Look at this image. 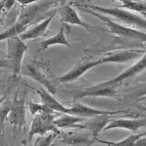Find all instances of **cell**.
<instances>
[{
    "label": "cell",
    "instance_id": "5",
    "mask_svg": "<svg viewBox=\"0 0 146 146\" xmlns=\"http://www.w3.org/2000/svg\"><path fill=\"white\" fill-rule=\"evenodd\" d=\"M84 6L102 14H106L113 17L117 20L122 21L130 26L138 27L144 31L145 30V17L140 16L125 9L119 7L115 8L106 7L94 5H84Z\"/></svg>",
    "mask_w": 146,
    "mask_h": 146
},
{
    "label": "cell",
    "instance_id": "27",
    "mask_svg": "<svg viewBox=\"0 0 146 146\" xmlns=\"http://www.w3.org/2000/svg\"><path fill=\"white\" fill-rule=\"evenodd\" d=\"M40 1H42V0H17V2L22 6H26Z\"/></svg>",
    "mask_w": 146,
    "mask_h": 146
},
{
    "label": "cell",
    "instance_id": "17",
    "mask_svg": "<svg viewBox=\"0 0 146 146\" xmlns=\"http://www.w3.org/2000/svg\"><path fill=\"white\" fill-rule=\"evenodd\" d=\"M69 114L80 117H91L102 114H109V115H116L119 113H124V111H106L102 110L96 108L88 107L82 104H76L72 107L69 108Z\"/></svg>",
    "mask_w": 146,
    "mask_h": 146
},
{
    "label": "cell",
    "instance_id": "9",
    "mask_svg": "<svg viewBox=\"0 0 146 146\" xmlns=\"http://www.w3.org/2000/svg\"><path fill=\"white\" fill-rule=\"evenodd\" d=\"M145 53L138 49H124L108 54L106 57L100 58L102 64L105 63H125L133 61L136 58H139Z\"/></svg>",
    "mask_w": 146,
    "mask_h": 146
},
{
    "label": "cell",
    "instance_id": "22",
    "mask_svg": "<svg viewBox=\"0 0 146 146\" xmlns=\"http://www.w3.org/2000/svg\"><path fill=\"white\" fill-rule=\"evenodd\" d=\"M145 135V132H143V133H136L134 135H131L129 136H127V138L123 139L120 141H118V142H111V141L100 139L98 138L96 139V141H98L99 143L110 145H134L135 142L137 140L141 138V137Z\"/></svg>",
    "mask_w": 146,
    "mask_h": 146
},
{
    "label": "cell",
    "instance_id": "15",
    "mask_svg": "<svg viewBox=\"0 0 146 146\" xmlns=\"http://www.w3.org/2000/svg\"><path fill=\"white\" fill-rule=\"evenodd\" d=\"M117 91L114 86H93L87 89L76 91L74 94V100H79L85 97H115Z\"/></svg>",
    "mask_w": 146,
    "mask_h": 146
},
{
    "label": "cell",
    "instance_id": "25",
    "mask_svg": "<svg viewBox=\"0 0 146 146\" xmlns=\"http://www.w3.org/2000/svg\"><path fill=\"white\" fill-rule=\"evenodd\" d=\"M58 135L57 133L52 132L49 135L44 136H40V137L38 138L36 140L35 145H51V143L53 142L56 136Z\"/></svg>",
    "mask_w": 146,
    "mask_h": 146
},
{
    "label": "cell",
    "instance_id": "8",
    "mask_svg": "<svg viewBox=\"0 0 146 146\" xmlns=\"http://www.w3.org/2000/svg\"><path fill=\"white\" fill-rule=\"evenodd\" d=\"M146 65V58L145 53L143 56L140 57L139 60L135 62L133 65L129 67L125 70L122 72L120 74H119L113 79L109 80L106 82L100 83L96 86H115L117 84L120 83L121 82L124 81L128 79L132 78L138 74H140L145 69Z\"/></svg>",
    "mask_w": 146,
    "mask_h": 146
},
{
    "label": "cell",
    "instance_id": "4",
    "mask_svg": "<svg viewBox=\"0 0 146 146\" xmlns=\"http://www.w3.org/2000/svg\"><path fill=\"white\" fill-rule=\"evenodd\" d=\"M79 9L82 12L92 15L102 21L108 26L109 31L112 34H116L122 38L137 40L142 43L145 42L146 33L145 31L136 30V29L119 24L110 19L108 17L102 15V13L95 12L88 7L82 6L79 7Z\"/></svg>",
    "mask_w": 146,
    "mask_h": 146
},
{
    "label": "cell",
    "instance_id": "28",
    "mask_svg": "<svg viewBox=\"0 0 146 146\" xmlns=\"http://www.w3.org/2000/svg\"><path fill=\"white\" fill-rule=\"evenodd\" d=\"M134 145H143V146H145L146 145V138L145 136H144L141 138H139L138 140H137Z\"/></svg>",
    "mask_w": 146,
    "mask_h": 146
},
{
    "label": "cell",
    "instance_id": "11",
    "mask_svg": "<svg viewBox=\"0 0 146 146\" xmlns=\"http://www.w3.org/2000/svg\"><path fill=\"white\" fill-rule=\"evenodd\" d=\"M145 125L146 119L145 117L139 119H115L113 117L104 128L103 131L115 129H122L136 133L141 128L144 127Z\"/></svg>",
    "mask_w": 146,
    "mask_h": 146
},
{
    "label": "cell",
    "instance_id": "29",
    "mask_svg": "<svg viewBox=\"0 0 146 146\" xmlns=\"http://www.w3.org/2000/svg\"><path fill=\"white\" fill-rule=\"evenodd\" d=\"M4 3H5V0H0V13L3 12Z\"/></svg>",
    "mask_w": 146,
    "mask_h": 146
},
{
    "label": "cell",
    "instance_id": "21",
    "mask_svg": "<svg viewBox=\"0 0 146 146\" xmlns=\"http://www.w3.org/2000/svg\"><path fill=\"white\" fill-rule=\"evenodd\" d=\"M121 3L122 5L119 6V7L140 13L144 17H145L146 4L145 1H139L136 0H122Z\"/></svg>",
    "mask_w": 146,
    "mask_h": 146
},
{
    "label": "cell",
    "instance_id": "18",
    "mask_svg": "<svg viewBox=\"0 0 146 146\" xmlns=\"http://www.w3.org/2000/svg\"><path fill=\"white\" fill-rule=\"evenodd\" d=\"M66 24L63 23L56 34L41 42L39 43V52L44 51L49 46L56 44L65 45L70 48H72V46L68 42L66 35Z\"/></svg>",
    "mask_w": 146,
    "mask_h": 146
},
{
    "label": "cell",
    "instance_id": "20",
    "mask_svg": "<svg viewBox=\"0 0 146 146\" xmlns=\"http://www.w3.org/2000/svg\"><path fill=\"white\" fill-rule=\"evenodd\" d=\"M84 119L82 117L74 116L70 114L63 113V115L56 118L54 120V124L57 127L70 129V128H78L81 129V124Z\"/></svg>",
    "mask_w": 146,
    "mask_h": 146
},
{
    "label": "cell",
    "instance_id": "31",
    "mask_svg": "<svg viewBox=\"0 0 146 146\" xmlns=\"http://www.w3.org/2000/svg\"><path fill=\"white\" fill-rule=\"evenodd\" d=\"M2 53H3L2 51H1V50H0V54H2Z\"/></svg>",
    "mask_w": 146,
    "mask_h": 146
},
{
    "label": "cell",
    "instance_id": "24",
    "mask_svg": "<svg viewBox=\"0 0 146 146\" xmlns=\"http://www.w3.org/2000/svg\"><path fill=\"white\" fill-rule=\"evenodd\" d=\"M11 104L12 102H9V101L5 100L0 105V131L2 130L3 132L4 130V124L7 119L8 114L10 111Z\"/></svg>",
    "mask_w": 146,
    "mask_h": 146
},
{
    "label": "cell",
    "instance_id": "30",
    "mask_svg": "<svg viewBox=\"0 0 146 146\" xmlns=\"http://www.w3.org/2000/svg\"><path fill=\"white\" fill-rule=\"evenodd\" d=\"M6 97H7L6 95H4L3 96H0V105H1L4 100H6Z\"/></svg>",
    "mask_w": 146,
    "mask_h": 146
},
{
    "label": "cell",
    "instance_id": "10",
    "mask_svg": "<svg viewBox=\"0 0 146 146\" xmlns=\"http://www.w3.org/2000/svg\"><path fill=\"white\" fill-rule=\"evenodd\" d=\"M60 142L63 144L71 145H93L96 139L91 132L68 131L65 133L61 132Z\"/></svg>",
    "mask_w": 146,
    "mask_h": 146
},
{
    "label": "cell",
    "instance_id": "14",
    "mask_svg": "<svg viewBox=\"0 0 146 146\" xmlns=\"http://www.w3.org/2000/svg\"><path fill=\"white\" fill-rule=\"evenodd\" d=\"M57 10H55L44 20L38 22V23L34 26L32 25L30 26L23 33L19 35V37L25 42L26 40H33L43 36L47 32L50 23L57 14Z\"/></svg>",
    "mask_w": 146,
    "mask_h": 146
},
{
    "label": "cell",
    "instance_id": "23",
    "mask_svg": "<svg viewBox=\"0 0 146 146\" xmlns=\"http://www.w3.org/2000/svg\"><path fill=\"white\" fill-rule=\"evenodd\" d=\"M27 107H28L29 110L32 115L35 116L36 114H38L42 112H56L52 110L43 104H38L34 102H29L27 103Z\"/></svg>",
    "mask_w": 146,
    "mask_h": 146
},
{
    "label": "cell",
    "instance_id": "26",
    "mask_svg": "<svg viewBox=\"0 0 146 146\" xmlns=\"http://www.w3.org/2000/svg\"><path fill=\"white\" fill-rule=\"evenodd\" d=\"M16 2L17 0H5L3 12L5 13H8L13 7H14Z\"/></svg>",
    "mask_w": 146,
    "mask_h": 146
},
{
    "label": "cell",
    "instance_id": "3",
    "mask_svg": "<svg viewBox=\"0 0 146 146\" xmlns=\"http://www.w3.org/2000/svg\"><path fill=\"white\" fill-rule=\"evenodd\" d=\"M57 0H42L30 5L26 6L20 12L19 17L14 25L20 34L23 33L34 23L44 17V15L56 5Z\"/></svg>",
    "mask_w": 146,
    "mask_h": 146
},
{
    "label": "cell",
    "instance_id": "1",
    "mask_svg": "<svg viewBox=\"0 0 146 146\" xmlns=\"http://www.w3.org/2000/svg\"><path fill=\"white\" fill-rule=\"evenodd\" d=\"M21 75L29 77L42 85L52 95L56 94L57 86L60 84L57 77L54 76L48 60L26 59L22 63Z\"/></svg>",
    "mask_w": 146,
    "mask_h": 146
},
{
    "label": "cell",
    "instance_id": "2",
    "mask_svg": "<svg viewBox=\"0 0 146 146\" xmlns=\"http://www.w3.org/2000/svg\"><path fill=\"white\" fill-rule=\"evenodd\" d=\"M7 52L5 58L0 59V68L10 71L14 77L21 76V69L27 46L19 36L7 40Z\"/></svg>",
    "mask_w": 146,
    "mask_h": 146
},
{
    "label": "cell",
    "instance_id": "19",
    "mask_svg": "<svg viewBox=\"0 0 146 146\" xmlns=\"http://www.w3.org/2000/svg\"><path fill=\"white\" fill-rule=\"evenodd\" d=\"M36 93L38 94L42 103L52 110L53 111L60 113L69 114L70 108L64 106L58 100L54 98L48 91L41 88L36 90Z\"/></svg>",
    "mask_w": 146,
    "mask_h": 146
},
{
    "label": "cell",
    "instance_id": "7",
    "mask_svg": "<svg viewBox=\"0 0 146 146\" xmlns=\"http://www.w3.org/2000/svg\"><path fill=\"white\" fill-rule=\"evenodd\" d=\"M56 113L43 111L35 115L31 122L30 130L27 136V142H31L35 135L43 136L49 131L60 135L61 131L54 124Z\"/></svg>",
    "mask_w": 146,
    "mask_h": 146
},
{
    "label": "cell",
    "instance_id": "16",
    "mask_svg": "<svg viewBox=\"0 0 146 146\" xmlns=\"http://www.w3.org/2000/svg\"><path fill=\"white\" fill-rule=\"evenodd\" d=\"M100 64H102L100 59L98 60L80 63L68 71L65 74L57 77L58 80L60 84L74 81L79 79L82 76H83L86 72L89 71L92 68L98 66Z\"/></svg>",
    "mask_w": 146,
    "mask_h": 146
},
{
    "label": "cell",
    "instance_id": "6",
    "mask_svg": "<svg viewBox=\"0 0 146 146\" xmlns=\"http://www.w3.org/2000/svg\"><path fill=\"white\" fill-rule=\"evenodd\" d=\"M26 89L20 94H18L17 91L12 101L7 117V122L13 127V141H14L22 128L26 125Z\"/></svg>",
    "mask_w": 146,
    "mask_h": 146
},
{
    "label": "cell",
    "instance_id": "12",
    "mask_svg": "<svg viewBox=\"0 0 146 146\" xmlns=\"http://www.w3.org/2000/svg\"><path fill=\"white\" fill-rule=\"evenodd\" d=\"M58 13L60 15V21L62 23L80 26L84 27L89 32H91V30H95V29L99 28V27L91 26L82 20L79 16L76 9L70 4H68V5L60 8L58 10Z\"/></svg>",
    "mask_w": 146,
    "mask_h": 146
},
{
    "label": "cell",
    "instance_id": "32",
    "mask_svg": "<svg viewBox=\"0 0 146 146\" xmlns=\"http://www.w3.org/2000/svg\"><path fill=\"white\" fill-rule=\"evenodd\" d=\"M144 1H145V0H144Z\"/></svg>",
    "mask_w": 146,
    "mask_h": 146
},
{
    "label": "cell",
    "instance_id": "13",
    "mask_svg": "<svg viewBox=\"0 0 146 146\" xmlns=\"http://www.w3.org/2000/svg\"><path fill=\"white\" fill-rule=\"evenodd\" d=\"M114 117L112 115L102 114L90 117L89 119L82 122L81 129H86L92 134L94 138L96 139L101 131Z\"/></svg>",
    "mask_w": 146,
    "mask_h": 146
}]
</instances>
